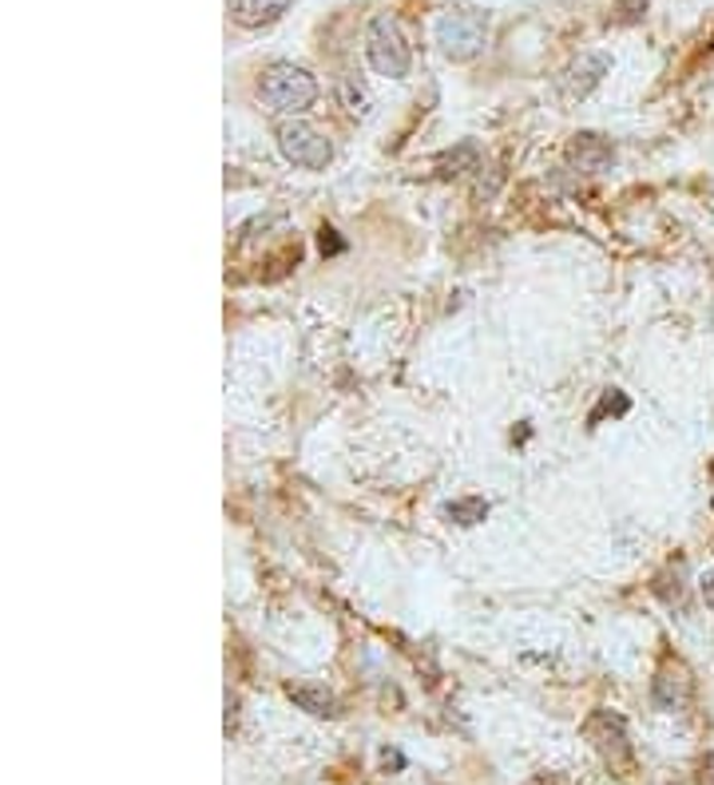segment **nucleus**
<instances>
[{"mask_svg":"<svg viewBox=\"0 0 714 785\" xmlns=\"http://www.w3.org/2000/svg\"><path fill=\"white\" fill-rule=\"evenodd\" d=\"M258 95H263V104L270 107L275 116L294 119L314 107V100H318V80H314L306 68H298V64L278 60V64H270V68L263 72Z\"/></svg>","mask_w":714,"mask_h":785,"instance_id":"f257e3e1","label":"nucleus"},{"mask_svg":"<svg viewBox=\"0 0 714 785\" xmlns=\"http://www.w3.org/2000/svg\"><path fill=\"white\" fill-rule=\"evenodd\" d=\"M366 60H369V68L378 72V76H390V80H401V76H409V64H413V56H409V44H405V33H401V24H397V16H390V12H378V16L369 21V28H366Z\"/></svg>","mask_w":714,"mask_h":785,"instance_id":"f03ea898","label":"nucleus"},{"mask_svg":"<svg viewBox=\"0 0 714 785\" xmlns=\"http://www.w3.org/2000/svg\"><path fill=\"white\" fill-rule=\"evenodd\" d=\"M437 44L441 52L457 64L476 60L488 44V12L481 9H449L437 21Z\"/></svg>","mask_w":714,"mask_h":785,"instance_id":"7ed1b4c3","label":"nucleus"},{"mask_svg":"<svg viewBox=\"0 0 714 785\" xmlns=\"http://www.w3.org/2000/svg\"><path fill=\"white\" fill-rule=\"evenodd\" d=\"M278 151H282L294 167H302V171H326L330 159H334L330 139L318 128H310L306 119H282V124H278Z\"/></svg>","mask_w":714,"mask_h":785,"instance_id":"20e7f679","label":"nucleus"},{"mask_svg":"<svg viewBox=\"0 0 714 785\" xmlns=\"http://www.w3.org/2000/svg\"><path fill=\"white\" fill-rule=\"evenodd\" d=\"M584 738L596 746V754L611 770H627L632 762V742H627V722L611 710H596V715L584 722Z\"/></svg>","mask_w":714,"mask_h":785,"instance_id":"39448f33","label":"nucleus"},{"mask_svg":"<svg viewBox=\"0 0 714 785\" xmlns=\"http://www.w3.org/2000/svg\"><path fill=\"white\" fill-rule=\"evenodd\" d=\"M608 68H611V60L603 56V52H579V56L556 76V92H560V100H568V104L588 100V95L599 88V80L608 76Z\"/></svg>","mask_w":714,"mask_h":785,"instance_id":"423d86ee","label":"nucleus"},{"mask_svg":"<svg viewBox=\"0 0 714 785\" xmlns=\"http://www.w3.org/2000/svg\"><path fill=\"white\" fill-rule=\"evenodd\" d=\"M691 670L683 667L679 658H663V667L655 670V679H651V703H655V710H663V715H675V710H683V706L691 703Z\"/></svg>","mask_w":714,"mask_h":785,"instance_id":"0eeeda50","label":"nucleus"},{"mask_svg":"<svg viewBox=\"0 0 714 785\" xmlns=\"http://www.w3.org/2000/svg\"><path fill=\"white\" fill-rule=\"evenodd\" d=\"M568 159H572V167H576L579 175H599L611 167L615 147H611L603 136H576V143L568 151Z\"/></svg>","mask_w":714,"mask_h":785,"instance_id":"6e6552de","label":"nucleus"},{"mask_svg":"<svg viewBox=\"0 0 714 785\" xmlns=\"http://www.w3.org/2000/svg\"><path fill=\"white\" fill-rule=\"evenodd\" d=\"M294 0H234V21L242 28H266L286 16V9Z\"/></svg>","mask_w":714,"mask_h":785,"instance_id":"1a4fd4ad","label":"nucleus"},{"mask_svg":"<svg viewBox=\"0 0 714 785\" xmlns=\"http://www.w3.org/2000/svg\"><path fill=\"white\" fill-rule=\"evenodd\" d=\"M290 703L306 710L314 718H337V698L326 686H314V682H302V686H290Z\"/></svg>","mask_w":714,"mask_h":785,"instance_id":"9d476101","label":"nucleus"},{"mask_svg":"<svg viewBox=\"0 0 714 785\" xmlns=\"http://www.w3.org/2000/svg\"><path fill=\"white\" fill-rule=\"evenodd\" d=\"M445 516L449 520H457V524H476V520H484L488 516V504H484L481 497H469V500H452V504H445Z\"/></svg>","mask_w":714,"mask_h":785,"instance_id":"9b49d317","label":"nucleus"},{"mask_svg":"<svg viewBox=\"0 0 714 785\" xmlns=\"http://www.w3.org/2000/svg\"><path fill=\"white\" fill-rule=\"evenodd\" d=\"M603 413L623 416V413H627V397H623V392H615V397H611V392H608V397H603V404H599L596 413H591V425H596V421H599Z\"/></svg>","mask_w":714,"mask_h":785,"instance_id":"f8f14e48","label":"nucleus"},{"mask_svg":"<svg viewBox=\"0 0 714 785\" xmlns=\"http://www.w3.org/2000/svg\"><path fill=\"white\" fill-rule=\"evenodd\" d=\"M615 12H620L623 24H632V21H639V16L647 12V0H620V4H615Z\"/></svg>","mask_w":714,"mask_h":785,"instance_id":"ddd939ff","label":"nucleus"},{"mask_svg":"<svg viewBox=\"0 0 714 785\" xmlns=\"http://www.w3.org/2000/svg\"><path fill=\"white\" fill-rule=\"evenodd\" d=\"M699 785H714V750L699 762Z\"/></svg>","mask_w":714,"mask_h":785,"instance_id":"4468645a","label":"nucleus"},{"mask_svg":"<svg viewBox=\"0 0 714 785\" xmlns=\"http://www.w3.org/2000/svg\"><path fill=\"white\" fill-rule=\"evenodd\" d=\"M699 591H703V603L714 612V571H711V576L699 579Z\"/></svg>","mask_w":714,"mask_h":785,"instance_id":"2eb2a0df","label":"nucleus"}]
</instances>
